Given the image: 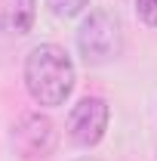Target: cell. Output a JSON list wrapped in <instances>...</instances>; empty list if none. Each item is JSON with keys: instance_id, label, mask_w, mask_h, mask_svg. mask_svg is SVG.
I'll use <instances>...</instances> for the list:
<instances>
[{"instance_id": "6da1fadb", "label": "cell", "mask_w": 157, "mask_h": 161, "mask_svg": "<svg viewBox=\"0 0 157 161\" xmlns=\"http://www.w3.org/2000/svg\"><path fill=\"white\" fill-rule=\"evenodd\" d=\"M25 90L37 105H65L74 90V62L65 53V47L37 43L25 56Z\"/></svg>"}, {"instance_id": "7a4b0ae2", "label": "cell", "mask_w": 157, "mask_h": 161, "mask_svg": "<svg viewBox=\"0 0 157 161\" xmlns=\"http://www.w3.org/2000/svg\"><path fill=\"white\" fill-rule=\"evenodd\" d=\"M77 50L86 65H108L123 53V22L111 9H93L77 31Z\"/></svg>"}, {"instance_id": "3957f363", "label": "cell", "mask_w": 157, "mask_h": 161, "mask_svg": "<svg viewBox=\"0 0 157 161\" xmlns=\"http://www.w3.org/2000/svg\"><path fill=\"white\" fill-rule=\"evenodd\" d=\"M59 146V130L56 124L40 115V112H28L13 124V149L19 158H49Z\"/></svg>"}, {"instance_id": "277c9868", "label": "cell", "mask_w": 157, "mask_h": 161, "mask_svg": "<svg viewBox=\"0 0 157 161\" xmlns=\"http://www.w3.org/2000/svg\"><path fill=\"white\" fill-rule=\"evenodd\" d=\"M111 121V108L102 96H83V99L68 112V136L80 149H93L102 142Z\"/></svg>"}, {"instance_id": "5b68a950", "label": "cell", "mask_w": 157, "mask_h": 161, "mask_svg": "<svg viewBox=\"0 0 157 161\" xmlns=\"http://www.w3.org/2000/svg\"><path fill=\"white\" fill-rule=\"evenodd\" d=\"M37 16V0H0V31L28 34Z\"/></svg>"}, {"instance_id": "8992f818", "label": "cell", "mask_w": 157, "mask_h": 161, "mask_svg": "<svg viewBox=\"0 0 157 161\" xmlns=\"http://www.w3.org/2000/svg\"><path fill=\"white\" fill-rule=\"evenodd\" d=\"M86 3H89V0H46L49 13L59 16V19H74V16H80V13L86 9Z\"/></svg>"}, {"instance_id": "52a82bcc", "label": "cell", "mask_w": 157, "mask_h": 161, "mask_svg": "<svg viewBox=\"0 0 157 161\" xmlns=\"http://www.w3.org/2000/svg\"><path fill=\"white\" fill-rule=\"evenodd\" d=\"M136 13L145 25L157 28V0H136Z\"/></svg>"}, {"instance_id": "ba28073f", "label": "cell", "mask_w": 157, "mask_h": 161, "mask_svg": "<svg viewBox=\"0 0 157 161\" xmlns=\"http://www.w3.org/2000/svg\"><path fill=\"white\" fill-rule=\"evenodd\" d=\"M77 161H96V158H77Z\"/></svg>"}]
</instances>
